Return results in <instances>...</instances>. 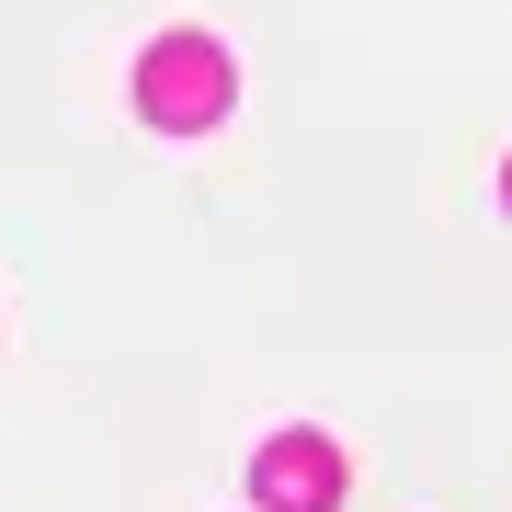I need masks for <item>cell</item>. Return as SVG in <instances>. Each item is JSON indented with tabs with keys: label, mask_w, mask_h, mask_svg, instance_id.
Masks as SVG:
<instances>
[{
	"label": "cell",
	"mask_w": 512,
	"mask_h": 512,
	"mask_svg": "<svg viewBox=\"0 0 512 512\" xmlns=\"http://www.w3.org/2000/svg\"><path fill=\"white\" fill-rule=\"evenodd\" d=\"M501 194H512V160H501Z\"/></svg>",
	"instance_id": "3"
},
{
	"label": "cell",
	"mask_w": 512,
	"mask_h": 512,
	"mask_svg": "<svg viewBox=\"0 0 512 512\" xmlns=\"http://www.w3.org/2000/svg\"><path fill=\"white\" fill-rule=\"evenodd\" d=\"M251 501L262 512H330L342 501V444L330 433H274L251 456Z\"/></svg>",
	"instance_id": "2"
},
{
	"label": "cell",
	"mask_w": 512,
	"mask_h": 512,
	"mask_svg": "<svg viewBox=\"0 0 512 512\" xmlns=\"http://www.w3.org/2000/svg\"><path fill=\"white\" fill-rule=\"evenodd\" d=\"M228 103H239V80H228V46L217 35H160L137 57V114L160 137H205Z\"/></svg>",
	"instance_id": "1"
}]
</instances>
